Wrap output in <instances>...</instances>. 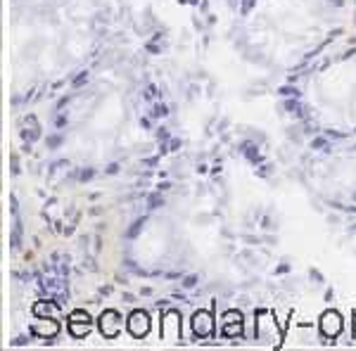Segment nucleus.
I'll return each mask as SVG.
<instances>
[{
	"mask_svg": "<svg viewBox=\"0 0 356 351\" xmlns=\"http://www.w3.org/2000/svg\"><path fill=\"white\" fill-rule=\"evenodd\" d=\"M193 332L197 337H209L214 332V318H211L209 311H197L193 316Z\"/></svg>",
	"mask_w": 356,
	"mask_h": 351,
	"instance_id": "obj_4",
	"label": "nucleus"
},
{
	"mask_svg": "<svg viewBox=\"0 0 356 351\" xmlns=\"http://www.w3.org/2000/svg\"><path fill=\"white\" fill-rule=\"evenodd\" d=\"M33 313H36V316H55L57 307L53 302H36V304H33Z\"/></svg>",
	"mask_w": 356,
	"mask_h": 351,
	"instance_id": "obj_6",
	"label": "nucleus"
},
{
	"mask_svg": "<svg viewBox=\"0 0 356 351\" xmlns=\"http://www.w3.org/2000/svg\"><path fill=\"white\" fill-rule=\"evenodd\" d=\"M243 330V320H223V335L226 337H235Z\"/></svg>",
	"mask_w": 356,
	"mask_h": 351,
	"instance_id": "obj_7",
	"label": "nucleus"
},
{
	"mask_svg": "<svg viewBox=\"0 0 356 351\" xmlns=\"http://www.w3.org/2000/svg\"><path fill=\"white\" fill-rule=\"evenodd\" d=\"M83 81H88V74H81V76H79L76 81H74V88H79V85H81Z\"/></svg>",
	"mask_w": 356,
	"mask_h": 351,
	"instance_id": "obj_11",
	"label": "nucleus"
},
{
	"mask_svg": "<svg viewBox=\"0 0 356 351\" xmlns=\"http://www.w3.org/2000/svg\"><path fill=\"white\" fill-rule=\"evenodd\" d=\"M195 283H197V278H188V280H186V285H188V287H193Z\"/></svg>",
	"mask_w": 356,
	"mask_h": 351,
	"instance_id": "obj_13",
	"label": "nucleus"
},
{
	"mask_svg": "<svg viewBox=\"0 0 356 351\" xmlns=\"http://www.w3.org/2000/svg\"><path fill=\"white\" fill-rule=\"evenodd\" d=\"M97 325H100V332L105 337H117L119 335V330H122V325H124V318H122V313L119 311H114V309H107L105 313L100 316V320H97Z\"/></svg>",
	"mask_w": 356,
	"mask_h": 351,
	"instance_id": "obj_1",
	"label": "nucleus"
},
{
	"mask_svg": "<svg viewBox=\"0 0 356 351\" xmlns=\"http://www.w3.org/2000/svg\"><path fill=\"white\" fill-rule=\"evenodd\" d=\"M69 323H90V316L86 313V311H74V313L69 316Z\"/></svg>",
	"mask_w": 356,
	"mask_h": 351,
	"instance_id": "obj_9",
	"label": "nucleus"
},
{
	"mask_svg": "<svg viewBox=\"0 0 356 351\" xmlns=\"http://www.w3.org/2000/svg\"><path fill=\"white\" fill-rule=\"evenodd\" d=\"M321 332L325 337H337L342 332V316L337 311H325L321 316Z\"/></svg>",
	"mask_w": 356,
	"mask_h": 351,
	"instance_id": "obj_3",
	"label": "nucleus"
},
{
	"mask_svg": "<svg viewBox=\"0 0 356 351\" xmlns=\"http://www.w3.org/2000/svg\"><path fill=\"white\" fill-rule=\"evenodd\" d=\"M126 325H129V332L134 337H145L147 332H150V316L145 313V311H140V309H136V311H131V316H129V320H126Z\"/></svg>",
	"mask_w": 356,
	"mask_h": 351,
	"instance_id": "obj_2",
	"label": "nucleus"
},
{
	"mask_svg": "<svg viewBox=\"0 0 356 351\" xmlns=\"http://www.w3.org/2000/svg\"><path fill=\"white\" fill-rule=\"evenodd\" d=\"M154 114H159V117H164V114H166V107H157V109H154Z\"/></svg>",
	"mask_w": 356,
	"mask_h": 351,
	"instance_id": "obj_12",
	"label": "nucleus"
},
{
	"mask_svg": "<svg viewBox=\"0 0 356 351\" xmlns=\"http://www.w3.org/2000/svg\"><path fill=\"white\" fill-rule=\"evenodd\" d=\"M31 332L38 337H55L60 332V325L53 320V316H38V320L31 325Z\"/></svg>",
	"mask_w": 356,
	"mask_h": 351,
	"instance_id": "obj_5",
	"label": "nucleus"
},
{
	"mask_svg": "<svg viewBox=\"0 0 356 351\" xmlns=\"http://www.w3.org/2000/svg\"><path fill=\"white\" fill-rule=\"evenodd\" d=\"M69 327H72V335L74 337H86V335H88L90 323H69Z\"/></svg>",
	"mask_w": 356,
	"mask_h": 351,
	"instance_id": "obj_8",
	"label": "nucleus"
},
{
	"mask_svg": "<svg viewBox=\"0 0 356 351\" xmlns=\"http://www.w3.org/2000/svg\"><path fill=\"white\" fill-rule=\"evenodd\" d=\"M143 223H145V218H140V221H138V223H136V226H134V228H131V230H129V238H136V233H138V230H140V228H143Z\"/></svg>",
	"mask_w": 356,
	"mask_h": 351,
	"instance_id": "obj_10",
	"label": "nucleus"
}]
</instances>
